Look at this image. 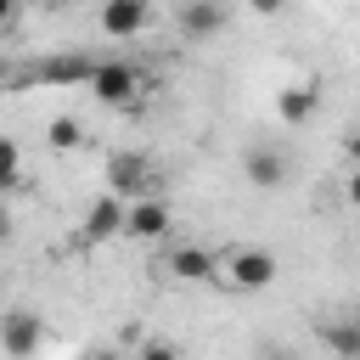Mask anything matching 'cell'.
<instances>
[{
  "label": "cell",
  "mask_w": 360,
  "mask_h": 360,
  "mask_svg": "<svg viewBox=\"0 0 360 360\" xmlns=\"http://www.w3.org/2000/svg\"><path fill=\"white\" fill-rule=\"evenodd\" d=\"M225 281H236L242 292H259V287H270L276 281V253H264V248H236V253H225Z\"/></svg>",
  "instance_id": "1"
},
{
  "label": "cell",
  "mask_w": 360,
  "mask_h": 360,
  "mask_svg": "<svg viewBox=\"0 0 360 360\" xmlns=\"http://www.w3.org/2000/svg\"><path fill=\"white\" fill-rule=\"evenodd\" d=\"M135 90H141V73H135L129 62H96L90 96H96L101 107H124V101H135Z\"/></svg>",
  "instance_id": "2"
},
{
  "label": "cell",
  "mask_w": 360,
  "mask_h": 360,
  "mask_svg": "<svg viewBox=\"0 0 360 360\" xmlns=\"http://www.w3.org/2000/svg\"><path fill=\"white\" fill-rule=\"evenodd\" d=\"M124 219H129V197H118V191L96 197V202L84 208V242H107V236H118Z\"/></svg>",
  "instance_id": "3"
},
{
  "label": "cell",
  "mask_w": 360,
  "mask_h": 360,
  "mask_svg": "<svg viewBox=\"0 0 360 360\" xmlns=\"http://www.w3.org/2000/svg\"><path fill=\"white\" fill-rule=\"evenodd\" d=\"M242 174H248V186H259V191H276V186H287V158H281L276 146H248Z\"/></svg>",
  "instance_id": "4"
},
{
  "label": "cell",
  "mask_w": 360,
  "mask_h": 360,
  "mask_svg": "<svg viewBox=\"0 0 360 360\" xmlns=\"http://www.w3.org/2000/svg\"><path fill=\"white\" fill-rule=\"evenodd\" d=\"M163 231H169V202H158V197H135V202H129V219H124V236L158 242Z\"/></svg>",
  "instance_id": "5"
},
{
  "label": "cell",
  "mask_w": 360,
  "mask_h": 360,
  "mask_svg": "<svg viewBox=\"0 0 360 360\" xmlns=\"http://www.w3.org/2000/svg\"><path fill=\"white\" fill-rule=\"evenodd\" d=\"M146 0H101V34H112V39H129V34H141L146 28Z\"/></svg>",
  "instance_id": "6"
},
{
  "label": "cell",
  "mask_w": 360,
  "mask_h": 360,
  "mask_svg": "<svg viewBox=\"0 0 360 360\" xmlns=\"http://www.w3.org/2000/svg\"><path fill=\"white\" fill-rule=\"evenodd\" d=\"M141 186H146V158L141 152H118V158H107V191H118V197H141Z\"/></svg>",
  "instance_id": "7"
},
{
  "label": "cell",
  "mask_w": 360,
  "mask_h": 360,
  "mask_svg": "<svg viewBox=\"0 0 360 360\" xmlns=\"http://www.w3.org/2000/svg\"><path fill=\"white\" fill-rule=\"evenodd\" d=\"M225 28V0H186L180 6V34L186 39H208Z\"/></svg>",
  "instance_id": "8"
},
{
  "label": "cell",
  "mask_w": 360,
  "mask_h": 360,
  "mask_svg": "<svg viewBox=\"0 0 360 360\" xmlns=\"http://www.w3.org/2000/svg\"><path fill=\"white\" fill-rule=\"evenodd\" d=\"M90 73H96V62H90V56H51V62H39V68H34V79H39V84H90Z\"/></svg>",
  "instance_id": "9"
},
{
  "label": "cell",
  "mask_w": 360,
  "mask_h": 360,
  "mask_svg": "<svg viewBox=\"0 0 360 360\" xmlns=\"http://www.w3.org/2000/svg\"><path fill=\"white\" fill-rule=\"evenodd\" d=\"M315 107H321V90H315V84H287V90L276 96L281 124H309V118H315Z\"/></svg>",
  "instance_id": "10"
},
{
  "label": "cell",
  "mask_w": 360,
  "mask_h": 360,
  "mask_svg": "<svg viewBox=\"0 0 360 360\" xmlns=\"http://www.w3.org/2000/svg\"><path fill=\"white\" fill-rule=\"evenodd\" d=\"M0 349H6L11 360H28V354L39 349V321H34V315H11V321H6V338H0Z\"/></svg>",
  "instance_id": "11"
},
{
  "label": "cell",
  "mask_w": 360,
  "mask_h": 360,
  "mask_svg": "<svg viewBox=\"0 0 360 360\" xmlns=\"http://www.w3.org/2000/svg\"><path fill=\"white\" fill-rule=\"evenodd\" d=\"M219 264H214V253H202V248H180L174 259H169V276H180V281H208Z\"/></svg>",
  "instance_id": "12"
},
{
  "label": "cell",
  "mask_w": 360,
  "mask_h": 360,
  "mask_svg": "<svg viewBox=\"0 0 360 360\" xmlns=\"http://www.w3.org/2000/svg\"><path fill=\"white\" fill-rule=\"evenodd\" d=\"M45 141H51L56 152H73L84 135H79V124H73V118H51V124H45Z\"/></svg>",
  "instance_id": "13"
},
{
  "label": "cell",
  "mask_w": 360,
  "mask_h": 360,
  "mask_svg": "<svg viewBox=\"0 0 360 360\" xmlns=\"http://www.w3.org/2000/svg\"><path fill=\"white\" fill-rule=\"evenodd\" d=\"M343 197H349V202H354V208H360V163H354V174H349V180H343Z\"/></svg>",
  "instance_id": "14"
},
{
  "label": "cell",
  "mask_w": 360,
  "mask_h": 360,
  "mask_svg": "<svg viewBox=\"0 0 360 360\" xmlns=\"http://www.w3.org/2000/svg\"><path fill=\"white\" fill-rule=\"evenodd\" d=\"M343 152H349V163H360V129H349V135H343Z\"/></svg>",
  "instance_id": "15"
},
{
  "label": "cell",
  "mask_w": 360,
  "mask_h": 360,
  "mask_svg": "<svg viewBox=\"0 0 360 360\" xmlns=\"http://www.w3.org/2000/svg\"><path fill=\"white\" fill-rule=\"evenodd\" d=\"M248 6H253V11H264V17H270V11H281V6H287V0H248Z\"/></svg>",
  "instance_id": "16"
}]
</instances>
